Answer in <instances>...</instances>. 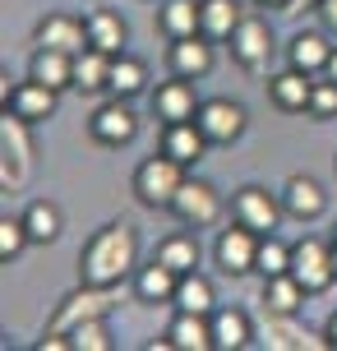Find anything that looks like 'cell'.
I'll return each mask as SVG.
<instances>
[{
    "label": "cell",
    "mask_w": 337,
    "mask_h": 351,
    "mask_svg": "<svg viewBox=\"0 0 337 351\" xmlns=\"http://www.w3.org/2000/svg\"><path fill=\"white\" fill-rule=\"evenodd\" d=\"M166 65L171 74H185V79H203V74L213 70V37H176L171 42V51H166Z\"/></svg>",
    "instance_id": "obj_16"
},
{
    "label": "cell",
    "mask_w": 337,
    "mask_h": 351,
    "mask_svg": "<svg viewBox=\"0 0 337 351\" xmlns=\"http://www.w3.org/2000/svg\"><path fill=\"white\" fill-rule=\"evenodd\" d=\"M199 130L208 134L213 143H231L245 134V106L231 102V97H208V102L199 106Z\"/></svg>",
    "instance_id": "obj_12"
},
{
    "label": "cell",
    "mask_w": 337,
    "mask_h": 351,
    "mask_svg": "<svg viewBox=\"0 0 337 351\" xmlns=\"http://www.w3.org/2000/svg\"><path fill=\"white\" fill-rule=\"evenodd\" d=\"M199 10H203V37H213V42H231V33L240 28V0H199Z\"/></svg>",
    "instance_id": "obj_26"
},
{
    "label": "cell",
    "mask_w": 337,
    "mask_h": 351,
    "mask_svg": "<svg viewBox=\"0 0 337 351\" xmlns=\"http://www.w3.org/2000/svg\"><path fill=\"white\" fill-rule=\"evenodd\" d=\"M0 143H5V162H0V180H5V190L18 185L28 167H33V139H28V121L14 116V111H5L0 116Z\"/></svg>",
    "instance_id": "obj_5"
},
{
    "label": "cell",
    "mask_w": 337,
    "mask_h": 351,
    "mask_svg": "<svg viewBox=\"0 0 337 351\" xmlns=\"http://www.w3.org/2000/svg\"><path fill=\"white\" fill-rule=\"evenodd\" d=\"M111 60L116 56L97 51V47L79 51L74 56V88L79 93H111Z\"/></svg>",
    "instance_id": "obj_24"
},
{
    "label": "cell",
    "mask_w": 337,
    "mask_h": 351,
    "mask_svg": "<svg viewBox=\"0 0 337 351\" xmlns=\"http://www.w3.org/2000/svg\"><path fill=\"white\" fill-rule=\"evenodd\" d=\"M333 263H337V241H333Z\"/></svg>",
    "instance_id": "obj_43"
},
{
    "label": "cell",
    "mask_w": 337,
    "mask_h": 351,
    "mask_svg": "<svg viewBox=\"0 0 337 351\" xmlns=\"http://www.w3.org/2000/svg\"><path fill=\"white\" fill-rule=\"evenodd\" d=\"M259 273H264V278L291 273V245H282L277 236H264V241H259Z\"/></svg>",
    "instance_id": "obj_34"
},
{
    "label": "cell",
    "mask_w": 337,
    "mask_h": 351,
    "mask_svg": "<svg viewBox=\"0 0 337 351\" xmlns=\"http://www.w3.org/2000/svg\"><path fill=\"white\" fill-rule=\"evenodd\" d=\"M264 347L268 351H328L333 347V337L328 333H310L305 324H296V315H273V310H264Z\"/></svg>",
    "instance_id": "obj_6"
},
{
    "label": "cell",
    "mask_w": 337,
    "mask_h": 351,
    "mask_svg": "<svg viewBox=\"0 0 337 351\" xmlns=\"http://www.w3.org/2000/svg\"><path fill=\"white\" fill-rule=\"evenodd\" d=\"M37 47H51V51H88L92 42H88V23L84 19H74V14H47L42 23H37Z\"/></svg>",
    "instance_id": "obj_14"
},
{
    "label": "cell",
    "mask_w": 337,
    "mask_h": 351,
    "mask_svg": "<svg viewBox=\"0 0 337 351\" xmlns=\"http://www.w3.org/2000/svg\"><path fill=\"white\" fill-rule=\"evenodd\" d=\"M23 222H28V236H33L37 245H51L55 236H60V208H55L51 199H33L23 208Z\"/></svg>",
    "instance_id": "obj_32"
},
{
    "label": "cell",
    "mask_w": 337,
    "mask_h": 351,
    "mask_svg": "<svg viewBox=\"0 0 337 351\" xmlns=\"http://www.w3.org/2000/svg\"><path fill=\"white\" fill-rule=\"evenodd\" d=\"M305 10H319V0H291V10H286V14H305Z\"/></svg>",
    "instance_id": "obj_39"
},
{
    "label": "cell",
    "mask_w": 337,
    "mask_h": 351,
    "mask_svg": "<svg viewBox=\"0 0 337 351\" xmlns=\"http://www.w3.org/2000/svg\"><path fill=\"white\" fill-rule=\"evenodd\" d=\"M116 287H92V282H84L79 291H70V296L55 305L51 315V328L55 333H74L79 324H88V319H107L111 310H116Z\"/></svg>",
    "instance_id": "obj_3"
},
{
    "label": "cell",
    "mask_w": 337,
    "mask_h": 351,
    "mask_svg": "<svg viewBox=\"0 0 337 351\" xmlns=\"http://www.w3.org/2000/svg\"><path fill=\"white\" fill-rule=\"evenodd\" d=\"M166 337H171V347H176V351H217V342H213V315H185V310H176Z\"/></svg>",
    "instance_id": "obj_19"
},
{
    "label": "cell",
    "mask_w": 337,
    "mask_h": 351,
    "mask_svg": "<svg viewBox=\"0 0 337 351\" xmlns=\"http://www.w3.org/2000/svg\"><path fill=\"white\" fill-rule=\"evenodd\" d=\"M139 263V236L129 222H111L92 236L79 254V278L92 287H121Z\"/></svg>",
    "instance_id": "obj_1"
},
{
    "label": "cell",
    "mask_w": 337,
    "mask_h": 351,
    "mask_svg": "<svg viewBox=\"0 0 337 351\" xmlns=\"http://www.w3.org/2000/svg\"><path fill=\"white\" fill-rule=\"evenodd\" d=\"M180 185H185V162H176L171 153L143 158L139 171H134V199L143 208H171Z\"/></svg>",
    "instance_id": "obj_2"
},
{
    "label": "cell",
    "mask_w": 337,
    "mask_h": 351,
    "mask_svg": "<svg viewBox=\"0 0 337 351\" xmlns=\"http://www.w3.org/2000/svg\"><path fill=\"white\" fill-rule=\"evenodd\" d=\"M74 351H111V333H107V319H88L74 328Z\"/></svg>",
    "instance_id": "obj_36"
},
{
    "label": "cell",
    "mask_w": 337,
    "mask_h": 351,
    "mask_svg": "<svg viewBox=\"0 0 337 351\" xmlns=\"http://www.w3.org/2000/svg\"><path fill=\"white\" fill-rule=\"evenodd\" d=\"M28 241H33V236H28V222H23V217H0V259L5 263L18 259Z\"/></svg>",
    "instance_id": "obj_35"
},
{
    "label": "cell",
    "mask_w": 337,
    "mask_h": 351,
    "mask_svg": "<svg viewBox=\"0 0 337 351\" xmlns=\"http://www.w3.org/2000/svg\"><path fill=\"white\" fill-rule=\"evenodd\" d=\"M291 273L310 296H319L337 282V263H333V245H323L314 236H305L301 245H291Z\"/></svg>",
    "instance_id": "obj_4"
},
{
    "label": "cell",
    "mask_w": 337,
    "mask_h": 351,
    "mask_svg": "<svg viewBox=\"0 0 337 351\" xmlns=\"http://www.w3.org/2000/svg\"><path fill=\"white\" fill-rule=\"evenodd\" d=\"M305 296H310V291L296 282V273H282V278L264 282V310H273V315H301Z\"/></svg>",
    "instance_id": "obj_29"
},
{
    "label": "cell",
    "mask_w": 337,
    "mask_h": 351,
    "mask_svg": "<svg viewBox=\"0 0 337 351\" xmlns=\"http://www.w3.org/2000/svg\"><path fill=\"white\" fill-rule=\"evenodd\" d=\"M208 134L199 130V121H176L166 125V134H162V153H171L176 162H185V167H195L203 153H208Z\"/></svg>",
    "instance_id": "obj_20"
},
{
    "label": "cell",
    "mask_w": 337,
    "mask_h": 351,
    "mask_svg": "<svg viewBox=\"0 0 337 351\" xmlns=\"http://www.w3.org/2000/svg\"><path fill=\"white\" fill-rule=\"evenodd\" d=\"M28 74L42 79L47 88H55V93H65V88H74V56L70 51H51V47H37Z\"/></svg>",
    "instance_id": "obj_23"
},
{
    "label": "cell",
    "mask_w": 337,
    "mask_h": 351,
    "mask_svg": "<svg viewBox=\"0 0 337 351\" xmlns=\"http://www.w3.org/2000/svg\"><path fill=\"white\" fill-rule=\"evenodd\" d=\"M148 88V65L134 56H116L111 60V97H139Z\"/></svg>",
    "instance_id": "obj_31"
},
{
    "label": "cell",
    "mask_w": 337,
    "mask_h": 351,
    "mask_svg": "<svg viewBox=\"0 0 337 351\" xmlns=\"http://www.w3.org/2000/svg\"><path fill=\"white\" fill-rule=\"evenodd\" d=\"M176 287H180V273H171L162 259H153V263H143V268H134V296L139 300H171L176 296Z\"/></svg>",
    "instance_id": "obj_25"
},
{
    "label": "cell",
    "mask_w": 337,
    "mask_h": 351,
    "mask_svg": "<svg viewBox=\"0 0 337 351\" xmlns=\"http://www.w3.org/2000/svg\"><path fill=\"white\" fill-rule=\"evenodd\" d=\"M55 97H60L55 88H47L42 79H33V74H28V79H23L10 97H5V111L23 116L28 125H42V121H51V116H55Z\"/></svg>",
    "instance_id": "obj_15"
},
{
    "label": "cell",
    "mask_w": 337,
    "mask_h": 351,
    "mask_svg": "<svg viewBox=\"0 0 337 351\" xmlns=\"http://www.w3.org/2000/svg\"><path fill=\"white\" fill-rule=\"evenodd\" d=\"M88 42L97 47V51L107 56H125V42H129V23H125L116 10H107V5H97V10H88Z\"/></svg>",
    "instance_id": "obj_18"
},
{
    "label": "cell",
    "mask_w": 337,
    "mask_h": 351,
    "mask_svg": "<svg viewBox=\"0 0 337 351\" xmlns=\"http://www.w3.org/2000/svg\"><path fill=\"white\" fill-rule=\"evenodd\" d=\"M88 134L97 143H107V148H121L139 134V116L129 111V97H111L107 106H97L88 121Z\"/></svg>",
    "instance_id": "obj_11"
},
{
    "label": "cell",
    "mask_w": 337,
    "mask_h": 351,
    "mask_svg": "<svg viewBox=\"0 0 337 351\" xmlns=\"http://www.w3.org/2000/svg\"><path fill=\"white\" fill-rule=\"evenodd\" d=\"M231 56L245 65V70H264L268 60H273V28H268V19L259 14H245L240 19V28L231 33Z\"/></svg>",
    "instance_id": "obj_10"
},
{
    "label": "cell",
    "mask_w": 337,
    "mask_h": 351,
    "mask_svg": "<svg viewBox=\"0 0 337 351\" xmlns=\"http://www.w3.org/2000/svg\"><path fill=\"white\" fill-rule=\"evenodd\" d=\"M231 213H236V222L254 227L259 236H273L286 208L264 190V185H240V190H236V199H231Z\"/></svg>",
    "instance_id": "obj_8"
},
{
    "label": "cell",
    "mask_w": 337,
    "mask_h": 351,
    "mask_svg": "<svg viewBox=\"0 0 337 351\" xmlns=\"http://www.w3.org/2000/svg\"><path fill=\"white\" fill-rule=\"evenodd\" d=\"M268 93H273V102L282 106V111H310V93H314V79L305 70H282L268 79Z\"/></svg>",
    "instance_id": "obj_21"
},
{
    "label": "cell",
    "mask_w": 337,
    "mask_h": 351,
    "mask_svg": "<svg viewBox=\"0 0 337 351\" xmlns=\"http://www.w3.org/2000/svg\"><path fill=\"white\" fill-rule=\"evenodd\" d=\"M323 79H337V47H333V56H328V70H323Z\"/></svg>",
    "instance_id": "obj_41"
},
{
    "label": "cell",
    "mask_w": 337,
    "mask_h": 351,
    "mask_svg": "<svg viewBox=\"0 0 337 351\" xmlns=\"http://www.w3.org/2000/svg\"><path fill=\"white\" fill-rule=\"evenodd\" d=\"M199 93L195 84L185 79V74H176V79H166V84H158V93H153V111H158L162 125H176V121H195L199 116Z\"/></svg>",
    "instance_id": "obj_13"
},
{
    "label": "cell",
    "mask_w": 337,
    "mask_h": 351,
    "mask_svg": "<svg viewBox=\"0 0 337 351\" xmlns=\"http://www.w3.org/2000/svg\"><path fill=\"white\" fill-rule=\"evenodd\" d=\"M328 337H333V347H337V310H333V319H328Z\"/></svg>",
    "instance_id": "obj_42"
},
{
    "label": "cell",
    "mask_w": 337,
    "mask_h": 351,
    "mask_svg": "<svg viewBox=\"0 0 337 351\" xmlns=\"http://www.w3.org/2000/svg\"><path fill=\"white\" fill-rule=\"evenodd\" d=\"M153 259H162L171 273L185 278V273H195V268H199V241H195V236H166Z\"/></svg>",
    "instance_id": "obj_33"
},
{
    "label": "cell",
    "mask_w": 337,
    "mask_h": 351,
    "mask_svg": "<svg viewBox=\"0 0 337 351\" xmlns=\"http://www.w3.org/2000/svg\"><path fill=\"white\" fill-rule=\"evenodd\" d=\"M328 56H333V42L323 33H314V28H305V33H296L286 42V60H291L296 70H305L310 79H319V74L328 70Z\"/></svg>",
    "instance_id": "obj_17"
},
{
    "label": "cell",
    "mask_w": 337,
    "mask_h": 351,
    "mask_svg": "<svg viewBox=\"0 0 337 351\" xmlns=\"http://www.w3.org/2000/svg\"><path fill=\"white\" fill-rule=\"evenodd\" d=\"M259 231L245 227V222H236L217 236V268L227 273V278H245L249 268H259Z\"/></svg>",
    "instance_id": "obj_7"
},
{
    "label": "cell",
    "mask_w": 337,
    "mask_h": 351,
    "mask_svg": "<svg viewBox=\"0 0 337 351\" xmlns=\"http://www.w3.org/2000/svg\"><path fill=\"white\" fill-rule=\"evenodd\" d=\"M310 116L314 121H333L337 116V79H314V93H310Z\"/></svg>",
    "instance_id": "obj_37"
},
{
    "label": "cell",
    "mask_w": 337,
    "mask_h": 351,
    "mask_svg": "<svg viewBox=\"0 0 337 351\" xmlns=\"http://www.w3.org/2000/svg\"><path fill=\"white\" fill-rule=\"evenodd\" d=\"M171 213H176L185 227H213L217 217H222V194H217L208 180H190V176H185Z\"/></svg>",
    "instance_id": "obj_9"
},
{
    "label": "cell",
    "mask_w": 337,
    "mask_h": 351,
    "mask_svg": "<svg viewBox=\"0 0 337 351\" xmlns=\"http://www.w3.org/2000/svg\"><path fill=\"white\" fill-rule=\"evenodd\" d=\"M254 5H264V10H291V0H254Z\"/></svg>",
    "instance_id": "obj_40"
},
{
    "label": "cell",
    "mask_w": 337,
    "mask_h": 351,
    "mask_svg": "<svg viewBox=\"0 0 337 351\" xmlns=\"http://www.w3.org/2000/svg\"><path fill=\"white\" fill-rule=\"evenodd\" d=\"M171 305H176V310H185V315H213V310H217L213 282L199 278V268H195V273H185V278H180V287H176V296H171Z\"/></svg>",
    "instance_id": "obj_28"
},
{
    "label": "cell",
    "mask_w": 337,
    "mask_h": 351,
    "mask_svg": "<svg viewBox=\"0 0 337 351\" xmlns=\"http://www.w3.org/2000/svg\"><path fill=\"white\" fill-rule=\"evenodd\" d=\"M323 185L319 180H310V176H291L282 190V208L291 213V217H301V222H310V217H319L323 213Z\"/></svg>",
    "instance_id": "obj_22"
},
{
    "label": "cell",
    "mask_w": 337,
    "mask_h": 351,
    "mask_svg": "<svg viewBox=\"0 0 337 351\" xmlns=\"http://www.w3.org/2000/svg\"><path fill=\"white\" fill-rule=\"evenodd\" d=\"M333 241H337V231H333Z\"/></svg>",
    "instance_id": "obj_44"
},
{
    "label": "cell",
    "mask_w": 337,
    "mask_h": 351,
    "mask_svg": "<svg viewBox=\"0 0 337 351\" xmlns=\"http://www.w3.org/2000/svg\"><path fill=\"white\" fill-rule=\"evenodd\" d=\"M319 19L328 33H337V0H319Z\"/></svg>",
    "instance_id": "obj_38"
},
{
    "label": "cell",
    "mask_w": 337,
    "mask_h": 351,
    "mask_svg": "<svg viewBox=\"0 0 337 351\" xmlns=\"http://www.w3.org/2000/svg\"><path fill=\"white\" fill-rule=\"evenodd\" d=\"M162 33L171 37H195L203 33V10H199V0H166L162 5Z\"/></svg>",
    "instance_id": "obj_30"
},
{
    "label": "cell",
    "mask_w": 337,
    "mask_h": 351,
    "mask_svg": "<svg viewBox=\"0 0 337 351\" xmlns=\"http://www.w3.org/2000/svg\"><path fill=\"white\" fill-rule=\"evenodd\" d=\"M249 337H254V324H249L245 310H213L217 351H240V347H249Z\"/></svg>",
    "instance_id": "obj_27"
}]
</instances>
